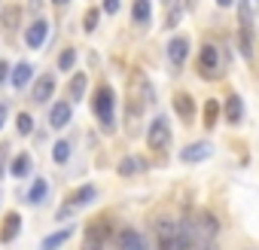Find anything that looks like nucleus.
I'll list each match as a JSON object with an SVG mask.
<instances>
[{"label": "nucleus", "instance_id": "nucleus-21", "mask_svg": "<svg viewBox=\"0 0 259 250\" xmlns=\"http://www.w3.org/2000/svg\"><path fill=\"white\" fill-rule=\"evenodd\" d=\"M204 129H213V125H217V119H220V101L217 98H207L204 101Z\"/></svg>", "mask_w": 259, "mask_h": 250}, {"label": "nucleus", "instance_id": "nucleus-29", "mask_svg": "<svg viewBox=\"0 0 259 250\" xmlns=\"http://www.w3.org/2000/svg\"><path fill=\"white\" fill-rule=\"evenodd\" d=\"M73 64H76V52H73V49H64V52L58 55V67H61V70H73Z\"/></svg>", "mask_w": 259, "mask_h": 250}, {"label": "nucleus", "instance_id": "nucleus-26", "mask_svg": "<svg viewBox=\"0 0 259 250\" xmlns=\"http://www.w3.org/2000/svg\"><path fill=\"white\" fill-rule=\"evenodd\" d=\"M52 159H55L58 165H64V162L70 159V141H55V147H52Z\"/></svg>", "mask_w": 259, "mask_h": 250}, {"label": "nucleus", "instance_id": "nucleus-10", "mask_svg": "<svg viewBox=\"0 0 259 250\" xmlns=\"http://www.w3.org/2000/svg\"><path fill=\"white\" fill-rule=\"evenodd\" d=\"M55 95V76H40L37 82H34V92H31V98H34V104H46L49 98Z\"/></svg>", "mask_w": 259, "mask_h": 250}, {"label": "nucleus", "instance_id": "nucleus-14", "mask_svg": "<svg viewBox=\"0 0 259 250\" xmlns=\"http://www.w3.org/2000/svg\"><path fill=\"white\" fill-rule=\"evenodd\" d=\"M95 195H98V186H95V183H82L79 189L70 192V207H85Z\"/></svg>", "mask_w": 259, "mask_h": 250}, {"label": "nucleus", "instance_id": "nucleus-6", "mask_svg": "<svg viewBox=\"0 0 259 250\" xmlns=\"http://www.w3.org/2000/svg\"><path fill=\"white\" fill-rule=\"evenodd\" d=\"M116 250H150V247H147V238L138 229H122L116 235Z\"/></svg>", "mask_w": 259, "mask_h": 250}, {"label": "nucleus", "instance_id": "nucleus-17", "mask_svg": "<svg viewBox=\"0 0 259 250\" xmlns=\"http://www.w3.org/2000/svg\"><path fill=\"white\" fill-rule=\"evenodd\" d=\"M70 235H73V229H58V232H52V235H46V238H43L40 250H58L61 244H67V241H70Z\"/></svg>", "mask_w": 259, "mask_h": 250}, {"label": "nucleus", "instance_id": "nucleus-22", "mask_svg": "<svg viewBox=\"0 0 259 250\" xmlns=\"http://www.w3.org/2000/svg\"><path fill=\"white\" fill-rule=\"evenodd\" d=\"M67 95H70L73 104L82 101V95H85V73H73V79H70V86H67Z\"/></svg>", "mask_w": 259, "mask_h": 250}, {"label": "nucleus", "instance_id": "nucleus-34", "mask_svg": "<svg viewBox=\"0 0 259 250\" xmlns=\"http://www.w3.org/2000/svg\"><path fill=\"white\" fill-rule=\"evenodd\" d=\"M217 4H220V7H223V10H229V7H232V4H235V0H217Z\"/></svg>", "mask_w": 259, "mask_h": 250}, {"label": "nucleus", "instance_id": "nucleus-4", "mask_svg": "<svg viewBox=\"0 0 259 250\" xmlns=\"http://www.w3.org/2000/svg\"><path fill=\"white\" fill-rule=\"evenodd\" d=\"M198 73L204 76V79H217L220 76V49L217 46H201V52H198Z\"/></svg>", "mask_w": 259, "mask_h": 250}, {"label": "nucleus", "instance_id": "nucleus-7", "mask_svg": "<svg viewBox=\"0 0 259 250\" xmlns=\"http://www.w3.org/2000/svg\"><path fill=\"white\" fill-rule=\"evenodd\" d=\"M70 116H73L70 101H55L52 110H49V125H52V129H64V125L70 122Z\"/></svg>", "mask_w": 259, "mask_h": 250}, {"label": "nucleus", "instance_id": "nucleus-24", "mask_svg": "<svg viewBox=\"0 0 259 250\" xmlns=\"http://www.w3.org/2000/svg\"><path fill=\"white\" fill-rule=\"evenodd\" d=\"M46 192H49V183H46L43 177H37L34 186H31V192H28V204H40V201L46 198Z\"/></svg>", "mask_w": 259, "mask_h": 250}, {"label": "nucleus", "instance_id": "nucleus-15", "mask_svg": "<svg viewBox=\"0 0 259 250\" xmlns=\"http://www.w3.org/2000/svg\"><path fill=\"white\" fill-rule=\"evenodd\" d=\"M174 110H177V116H180V119H186V122H189V119L195 116V101H192L186 92H180V95H174Z\"/></svg>", "mask_w": 259, "mask_h": 250}, {"label": "nucleus", "instance_id": "nucleus-1", "mask_svg": "<svg viewBox=\"0 0 259 250\" xmlns=\"http://www.w3.org/2000/svg\"><path fill=\"white\" fill-rule=\"evenodd\" d=\"M238 49L244 58H253V13H250V0H238Z\"/></svg>", "mask_w": 259, "mask_h": 250}, {"label": "nucleus", "instance_id": "nucleus-12", "mask_svg": "<svg viewBox=\"0 0 259 250\" xmlns=\"http://www.w3.org/2000/svg\"><path fill=\"white\" fill-rule=\"evenodd\" d=\"M156 235H159V241H180V223L162 217V220H156Z\"/></svg>", "mask_w": 259, "mask_h": 250}, {"label": "nucleus", "instance_id": "nucleus-5", "mask_svg": "<svg viewBox=\"0 0 259 250\" xmlns=\"http://www.w3.org/2000/svg\"><path fill=\"white\" fill-rule=\"evenodd\" d=\"M110 241V223H92L85 229V238H82V250H104Z\"/></svg>", "mask_w": 259, "mask_h": 250}, {"label": "nucleus", "instance_id": "nucleus-23", "mask_svg": "<svg viewBox=\"0 0 259 250\" xmlns=\"http://www.w3.org/2000/svg\"><path fill=\"white\" fill-rule=\"evenodd\" d=\"M10 174H13V177L31 174V156H28V153H19V156L13 159V165H10Z\"/></svg>", "mask_w": 259, "mask_h": 250}, {"label": "nucleus", "instance_id": "nucleus-35", "mask_svg": "<svg viewBox=\"0 0 259 250\" xmlns=\"http://www.w3.org/2000/svg\"><path fill=\"white\" fill-rule=\"evenodd\" d=\"M198 250H220V247H217V244H213V241H210V244H201V247H198Z\"/></svg>", "mask_w": 259, "mask_h": 250}, {"label": "nucleus", "instance_id": "nucleus-36", "mask_svg": "<svg viewBox=\"0 0 259 250\" xmlns=\"http://www.w3.org/2000/svg\"><path fill=\"white\" fill-rule=\"evenodd\" d=\"M52 4H58V7H67V4H70V0H52Z\"/></svg>", "mask_w": 259, "mask_h": 250}, {"label": "nucleus", "instance_id": "nucleus-19", "mask_svg": "<svg viewBox=\"0 0 259 250\" xmlns=\"http://www.w3.org/2000/svg\"><path fill=\"white\" fill-rule=\"evenodd\" d=\"M150 16H153L150 0H135V7H132V19H135V25L147 28V25H150Z\"/></svg>", "mask_w": 259, "mask_h": 250}, {"label": "nucleus", "instance_id": "nucleus-25", "mask_svg": "<svg viewBox=\"0 0 259 250\" xmlns=\"http://www.w3.org/2000/svg\"><path fill=\"white\" fill-rule=\"evenodd\" d=\"M138 171H144V162L135 159V156H125V159L119 162V174H125V177H132V174H138Z\"/></svg>", "mask_w": 259, "mask_h": 250}, {"label": "nucleus", "instance_id": "nucleus-20", "mask_svg": "<svg viewBox=\"0 0 259 250\" xmlns=\"http://www.w3.org/2000/svg\"><path fill=\"white\" fill-rule=\"evenodd\" d=\"M19 229H22V217L19 214H7V220H4V229H0V241H13L16 235H19Z\"/></svg>", "mask_w": 259, "mask_h": 250}, {"label": "nucleus", "instance_id": "nucleus-18", "mask_svg": "<svg viewBox=\"0 0 259 250\" xmlns=\"http://www.w3.org/2000/svg\"><path fill=\"white\" fill-rule=\"evenodd\" d=\"M19 22H22V7H16V4H10L4 13H0V28L16 31V28H19Z\"/></svg>", "mask_w": 259, "mask_h": 250}, {"label": "nucleus", "instance_id": "nucleus-8", "mask_svg": "<svg viewBox=\"0 0 259 250\" xmlns=\"http://www.w3.org/2000/svg\"><path fill=\"white\" fill-rule=\"evenodd\" d=\"M186 55H189V40L186 37H171V43H168V61H171V67H180L186 61Z\"/></svg>", "mask_w": 259, "mask_h": 250}, {"label": "nucleus", "instance_id": "nucleus-30", "mask_svg": "<svg viewBox=\"0 0 259 250\" xmlns=\"http://www.w3.org/2000/svg\"><path fill=\"white\" fill-rule=\"evenodd\" d=\"M159 250H186L180 241H159Z\"/></svg>", "mask_w": 259, "mask_h": 250}, {"label": "nucleus", "instance_id": "nucleus-13", "mask_svg": "<svg viewBox=\"0 0 259 250\" xmlns=\"http://www.w3.org/2000/svg\"><path fill=\"white\" fill-rule=\"evenodd\" d=\"M31 76H34V67H31L28 61H19V64L10 70V82H13L16 89H25V86L31 82Z\"/></svg>", "mask_w": 259, "mask_h": 250}, {"label": "nucleus", "instance_id": "nucleus-2", "mask_svg": "<svg viewBox=\"0 0 259 250\" xmlns=\"http://www.w3.org/2000/svg\"><path fill=\"white\" fill-rule=\"evenodd\" d=\"M113 107H116V101H113V89H110V86H101V89L95 92L92 110H95L98 122L104 125V132H113Z\"/></svg>", "mask_w": 259, "mask_h": 250}, {"label": "nucleus", "instance_id": "nucleus-27", "mask_svg": "<svg viewBox=\"0 0 259 250\" xmlns=\"http://www.w3.org/2000/svg\"><path fill=\"white\" fill-rule=\"evenodd\" d=\"M16 129H19V135H31V132H34L31 113H19V116H16Z\"/></svg>", "mask_w": 259, "mask_h": 250}, {"label": "nucleus", "instance_id": "nucleus-9", "mask_svg": "<svg viewBox=\"0 0 259 250\" xmlns=\"http://www.w3.org/2000/svg\"><path fill=\"white\" fill-rule=\"evenodd\" d=\"M210 156H213V147H210L207 141L189 144V147L180 153V159H183V162H189V165H192V162H204V159H210Z\"/></svg>", "mask_w": 259, "mask_h": 250}, {"label": "nucleus", "instance_id": "nucleus-32", "mask_svg": "<svg viewBox=\"0 0 259 250\" xmlns=\"http://www.w3.org/2000/svg\"><path fill=\"white\" fill-rule=\"evenodd\" d=\"M7 79H10V64L0 58V82H7Z\"/></svg>", "mask_w": 259, "mask_h": 250}, {"label": "nucleus", "instance_id": "nucleus-11", "mask_svg": "<svg viewBox=\"0 0 259 250\" xmlns=\"http://www.w3.org/2000/svg\"><path fill=\"white\" fill-rule=\"evenodd\" d=\"M46 37H49V25H46V22H34V25L25 31V43H28L31 49H40V46L46 43Z\"/></svg>", "mask_w": 259, "mask_h": 250}, {"label": "nucleus", "instance_id": "nucleus-3", "mask_svg": "<svg viewBox=\"0 0 259 250\" xmlns=\"http://www.w3.org/2000/svg\"><path fill=\"white\" fill-rule=\"evenodd\" d=\"M147 147H150V150H159V153L171 147V125H168L165 116L153 119V125L147 129Z\"/></svg>", "mask_w": 259, "mask_h": 250}, {"label": "nucleus", "instance_id": "nucleus-28", "mask_svg": "<svg viewBox=\"0 0 259 250\" xmlns=\"http://www.w3.org/2000/svg\"><path fill=\"white\" fill-rule=\"evenodd\" d=\"M98 22H101V13H98V10L92 7V10L85 13V19H82V31H85V34H92V31H98Z\"/></svg>", "mask_w": 259, "mask_h": 250}, {"label": "nucleus", "instance_id": "nucleus-33", "mask_svg": "<svg viewBox=\"0 0 259 250\" xmlns=\"http://www.w3.org/2000/svg\"><path fill=\"white\" fill-rule=\"evenodd\" d=\"M7 113H10V107L0 101V129H4V122H7Z\"/></svg>", "mask_w": 259, "mask_h": 250}, {"label": "nucleus", "instance_id": "nucleus-16", "mask_svg": "<svg viewBox=\"0 0 259 250\" xmlns=\"http://www.w3.org/2000/svg\"><path fill=\"white\" fill-rule=\"evenodd\" d=\"M226 119H229V125H238L244 119V101L238 95H229L226 98Z\"/></svg>", "mask_w": 259, "mask_h": 250}, {"label": "nucleus", "instance_id": "nucleus-31", "mask_svg": "<svg viewBox=\"0 0 259 250\" xmlns=\"http://www.w3.org/2000/svg\"><path fill=\"white\" fill-rule=\"evenodd\" d=\"M119 4H122V0H104V13H119Z\"/></svg>", "mask_w": 259, "mask_h": 250}]
</instances>
